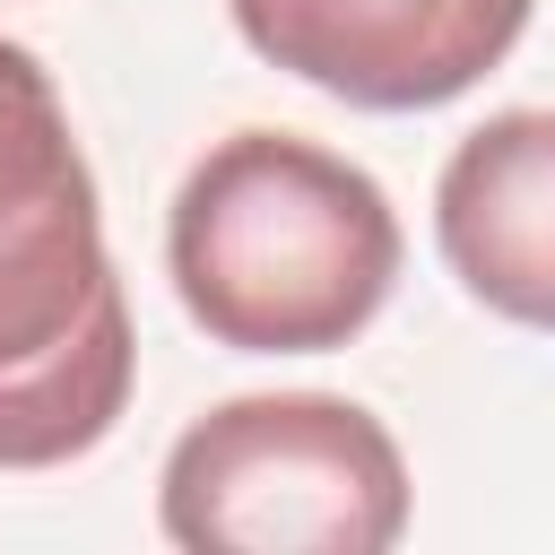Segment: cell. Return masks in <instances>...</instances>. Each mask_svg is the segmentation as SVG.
<instances>
[{"label":"cell","mask_w":555,"mask_h":555,"mask_svg":"<svg viewBox=\"0 0 555 555\" xmlns=\"http://www.w3.org/2000/svg\"><path fill=\"white\" fill-rule=\"evenodd\" d=\"M139 338L52 69L0 35V468H69L130 408Z\"/></svg>","instance_id":"cell-1"},{"label":"cell","mask_w":555,"mask_h":555,"mask_svg":"<svg viewBox=\"0 0 555 555\" xmlns=\"http://www.w3.org/2000/svg\"><path fill=\"white\" fill-rule=\"evenodd\" d=\"M399 251L390 191L295 130L217 139L165 217L173 295L234 356H330L364 338L399 286Z\"/></svg>","instance_id":"cell-2"},{"label":"cell","mask_w":555,"mask_h":555,"mask_svg":"<svg viewBox=\"0 0 555 555\" xmlns=\"http://www.w3.org/2000/svg\"><path fill=\"white\" fill-rule=\"evenodd\" d=\"M156 520L191 555H382L408 529V460L356 399L260 390L182 425Z\"/></svg>","instance_id":"cell-3"},{"label":"cell","mask_w":555,"mask_h":555,"mask_svg":"<svg viewBox=\"0 0 555 555\" xmlns=\"http://www.w3.org/2000/svg\"><path fill=\"white\" fill-rule=\"evenodd\" d=\"M243 43L356 104V113H434L468 95L529 35L538 0H225Z\"/></svg>","instance_id":"cell-4"},{"label":"cell","mask_w":555,"mask_h":555,"mask_svg":"<svg viewBox=\"0 0 555 555\" xmlns=\"http://www.w3.org/2000/svg\"><path fill=\"white\" fill-rule=\"evenodd\" d=\"M434 243L486 312L555 338V113L520 104L451 147L434 182Z\"/></svg>","instance_id":"cell-5"}]
</instances>
